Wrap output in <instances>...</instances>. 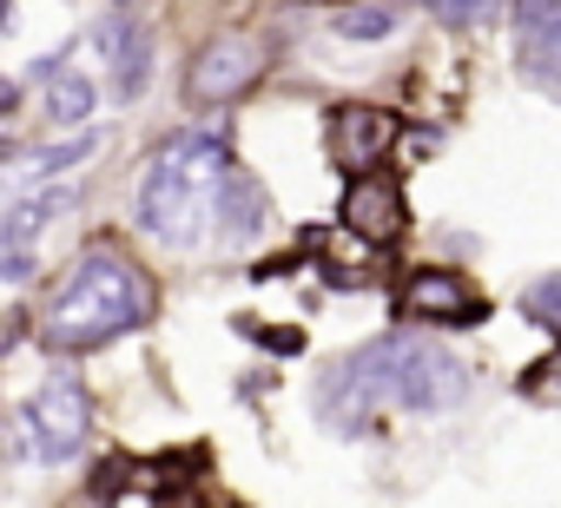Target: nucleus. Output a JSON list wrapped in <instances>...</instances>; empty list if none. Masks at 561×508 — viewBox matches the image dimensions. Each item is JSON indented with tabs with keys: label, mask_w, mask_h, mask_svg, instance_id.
Wrapping results in <instances>:
<instances>
[{
	"label": "nucleus",
	"mask_w": 561,
	"mask_h": 508,
	"mask_svg": "<svg viewBox=\"0 0 561 508\" xmlns=\"http://www.w3.org/2000/svg\"><path fill=\"white\" fill-rule=\"evenodd\" d=\"M469 383H476V370L456 350H443L416 331H397V337H377L370 350H357L324 383V423L351 436L383 403H397V409H456L469 396Z\"/></svg>",
	"instance_id": "nucleus-1"
},
{
	"label": "nucleus",
	"mask_w": 561,
	"mask_h": 508,
	"mask_svg": "<svg viewBox=\"0 0 561 508\" xmlns=\"http://www.w3.org/2000/svg\"><path fill=\"white\" fill-rule=\"evenodd\" d=\"M152 304H159L152 278L133 258H119L113 244H93L67 272L60 298L47 304V344L54 350H100V344L139 331L152 318Z\"/></svg>",
	"instance_id": "nucleus-2"
},
{
	"label": "nucleus",
	"mask_w": 561,
	"mask_h": 508,
	"mask_svg": "<svg viewBox=\"0 0 561 508\" xmlns=\"http://www.w3.org/2000/svg\"><path fill=\"white\" fill-rule=\"evenodd\" d=\"M225 139L211 132H179L152 152L146 178H139V231H152L159 244H198L211 211H218V192H225Z\"/></svg>",
	"instance_id": "nucleus-3"
},
{
	"label": "nucleus",
	"mask_w": 561,
	"mask_h": 508,
	"mask_svg": "<svg viewBox=\"0 0 561 508\" xmlns=\"http://www.w3.org/2000/svg\"><path fill=\"white\" fill-rule=\"evenodd\" d=\"M87 442V396L67 370H54V383L34 396L27 409V429H21V449L41 455V462H73Z\"/></svg>",
	"instance_id": "nucleus-4"
},
{
	"label": "nucleus",
	"mask_w": 561,
	"mask_h": 508,
	"mask_svg": "<svg viewBox=\"0 0 561 508\" xmlns=\"http://www.w3.org/2000/svg\"><path fill=\"white\" fill-rule=\"evenodd\" d=\"M257 73H264V47H257L251 34H225V41H211V47L192 60L185 93H192L198 106H218V100H238Z\"/></svg>",
	"instance_id": "nucleus-5"
},
{
	"label": "nucleus",
	"mask_w": 561,
	"mask_h": 508,
	"mask_svg": "<svg viewBox=\"0 0 561 508\" xmlns=\"http://www.w3.org/2000/svg\"><path fill=\"white\" fill-rule=\"evenodd\" d=\"M397 311H403L410 324H449V331H462V324H482V318H489V304H482L456 272H416V278L403 285Z\"/></svg>",
	"instance_id": "nucleus-6"
},
{
	"label": "nucleus",
	"mask_w": 561,
	"mask_h": 508,
	"mask_svg": "<svg viewBox=\"0 0 561 508\" xmlns=\"http://www.w3.org/2000/svg\"><path fill=\"white\" fill-rule=\"evenodd\" d=\"M403 224H410V211H403V192L390 185V178H351V192H344V231H357L364 244H390V238H403Z\"/></svg>",
	"instance_id": "nucleus-7"
},
{
	"label": "nucleus",
	"mask_w": 561,
	"mask_h": 508,
	"mask_svg": "<svg viewBox=\"0 0 561 508\" xmlns=\"http://www.w3.org/2000/svg\"><path fill=\"white\" fill-rule=\"evenodd\" d=\"M390 146H397V113H383V106H337L331 113V152H337V165L364 172Z\"/></svg>",
	"instance_id": "nucleus-8"
},
{
	"label": "nucleus",
	"mask_w": 561,
	"mask_h": 508,
	"mask_svg": "<svg viewBox=\"0 0 561 508\" xmlns=\"http://www.w3.org/2000/svg\"><path fill=\"white\" fill-rule=\"evenodd\" d=\"M522 73L548 93H561V0H522Z\"/></svg>",
	"instance_id": "nucleus-9"
},
{
	"label": "nucleus",
	"mask_w": 561,
	"mask_h": 508,
	"mask_svg": "<svg viewBox=\"0 0 561 508\" xmlns=\"http://www.w3.org/2000/svg\"><path fill=\"white\" fill-rule=\"evenodd\" d=\"M106 47H113V86H119V100H139L146 80H152V41H146V27L113 21L106 27Z\"/></svg>",
	"instance_id": "nucleus-10"
},
{
	"label": "nucleus",
	"mask_w": 561,
	"mask_h": 508,
	"mask_svg": "<svg viewBox=\"0 0 561 508\" xmlns=\"http://www.w3.org/2000/svg\"><path fill=\"white\" fill-rule=\"evenodd\" d=\"M218 224H225V238H251L257 231V218H264V192L251 185V178H238V172H225V192H218Z\"/></svg>",
	"instance_id": "nucleus-11"
},
{
	"label": "nucleus",
	"mask_w": 561,
	"mask_h": 508,
	"mask_svg": "<svg viewBox=\"0 0 561 508\" xmlns=\"http://www.w3.org/2000/svg\"><path fill=\"white\" fill-rule=\"evenodd\" d=\"M93 113V80L73 67H54V93H47V119L54 126H80Z\"/></svg>",
	"instance_id": "nucleus-12"
},
{
	"label": "nucleus",
	"mask_w": 561,
	"mask_h": 508,
	"mask_svg": "<svg viewBox=\"0 0 561 508\" xmlns=\"http://www.w3.org/2000/svg\"><path fill=\"white\" fill-rule=\"evenodd\" d=\"M60 211H67V192H47V198L14 205V218H8V251H14V244H34V238H41Z\"/></svg>",
	"instance_id": "nucleus-13"
},
{
	"label": "nucleus",
	"mask_w": 561,
	"mask_h": 508,
	"mask_svg": "<svg viewBox=\"0 0 561 508\" xmlns=\"http://www.w3.org/2000/svg\"><path fill=\"white\" fill-rule=\"evenodd\" d=\"M397 27V8H344L337 14V34L344 41H377V34H390Z\"/></svg>",
	"instance_id": "nucleus-14"
},
{
	"label": "nucleus",
	"mask_w": 561,
	"mask_h": 508,
	"mask_svg": "<svg viewBox=\"0 0 561 508\" xmlns=\"http://www.w3.org/2000/svg\"><path fill=\"white\" fill-rule=\"evenodd\" d=\"M430 14H436L443 27H482V21L495 14V0H430Z\"/></svg>",
	"instance_id": "nucleus-15"
},
{
	"label": "nucleus",
	"mask_w": 561,
	"mask_h": 508,
	"mask_svg": "<svg viewBox=\"0 0 561 508\" xmlns=\"http://www.w3.org/2000/svg\"><path fill=\"white\" fill-rule=\"evenodd\" d=\"M522 311L535 318V324H548V331H561V278H541L528 298H522Z\"/></svg>",
	"instance_id": "nucleus-16"
},
{
	"label": "nucleus",
	"mask_w": 561,
	"mask_h": 508,
	"mask_svg": "<svg viewBox=\"0 0 561 508\" xmlns=\"http://www.w3.org/2000/svg\"><path fill=\"white\" fill-rule=\"evenodd\" d=\"M93 146H100V139H93V132H80L73 146H54V152H41V159H34V172H67V165H80Z\"/></svg>",
	"instance_id": "nucleus-17"
},
{
	"label": "nucleus",
	"mask_w": 561,
	"mask_h": 508,
	"mask_svg": "<svg viewBox=\"0 0 561 508\" xmlns=\"http://www.w3.org/2000/svg\"><path fill=\"white\" fill-rule=\"evenodd\" d=\"M244 331H251V337H264L277 357H298V350H305V337H298V331H257V324H244Z\"/></svg>",
	"instance_id": "nucleus-18"
},
{
	"label": "nucleus",
	"mask_w": 561,
	"mask_h": 508,
	"mask_svg": "<svg viewBox=\"0 0 561 508\" xmlns=\"http://www.w3.org/2000/svg\"><path fill=\"white\" fill-rule=\"evenodd\" d=\"M119 475H126V462H106V469L93 475V495H113V488H119Z\"/></svg>",
	"instance_id": "nucleus-19"
},
{
	"label": "nucleus",
	"mask_w": 561,
	"mask_h": 508,
	"mask_svg": "<svg viewBox=\"0 0 561 508\" xmlns=\"http://www.w3.org/2000/svg\"><path fill=\"white\" fill-rule=\"evenodd\" d=\"M14 106V80H0V113H8Z\"/></svg>",
	"instance_id": "nucleus-20"
}]
</instances>
